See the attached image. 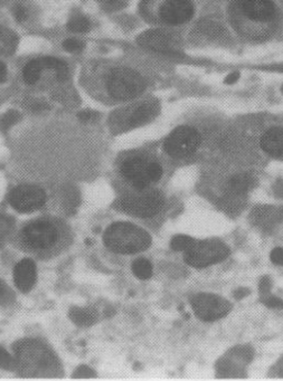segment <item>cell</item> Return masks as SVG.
I'll use <instances>...</instances> for the list:
<instances>
[{"mask_svg":"<svg viewBox=\"0 0 283 381\" xmlns=\"http://www.w3.org/2000/svg\"><path fill=\"white\" fill-rule=\"evenodd\" d=\"M12 245L39 260H51L63 254L73 243L71 227L51 216L30 219L16 229Z\"/></svg>","mask_w":283,"mask_h":381,"instance_id":"cell-1","label":"cell"},{"mask_svg":"<svg viewBox=\"0 0 283 381\" xmlns=\"http://www.w3.org/2000/svg\"><path fill=\"white\" fill-rule=\"evenodd\" d=\"M17 368L25 375L55 377L61 366L51 349L37 340H21L14 346Z\"/></svg>","mask_w":283,"mask_h":381,"instance_id":"cell-2","label":"cell"},{"mask_svg":"<svg viewBox=\"0 0 283 381\" xmlns=\"http://www.w3.org/2000/svg\"><path fill=\"white\" fill-rule=\"evenodd\" d=\"M151 243L149 233L132 223H114L103 234V244L114 254H139L149 249Z\"/></svg>","mask_w":283,"mask_h":381,"instance_id":"cell-3","label":"cell"},{"mask_svg":"<svg viewBox=\"0 0 283 381\" xmlns=\"http://www.w3.org/2000/svg\"><path fill=\"white\" fill-rule=\"evenodd\" d=\"M165 196L160 190L128 192L114 201V207L121 213L140 219L154 218L164 209Z\"/></svg>","mask_w":283,"mask_h":381,"instance_id":"cell-4","label":"cell"},{"mask_svg":"<svg viewBox=\"0 0 283 381\" xmlns=\"http://www.w3.org/2000/svg\"><path fill=\"white\" fill-rule=\"evenodd\" d=\"M151 161L152 159L141 154L129 156L120 161L116 174L127 190L125 194L145 192L151 188L152 183L148 174Z\"/></svg>","mask_w":283,"mask_h":381,"instance_id":"cell-5","label":"cell"},{"mask_svg":"<svg viewBox=\"0 0 283 381\" xmlns=\"http://www.w3.org/2000/svg\"><path fill=\"white\" fill-rule=\"evenodd\" d=\"M146 89V82L138 72L130 68H116L107 80V91L119 101L137 98Z\"/></svg>","mask_w":283,"mask_h":381,"instance_id":"cell-6","label":"cell"},{"mask_svg":"<svg viewBox=\"0 0 283 381\" xmlns=\"http://www.w3.org/2000/svg\"><path fill=\"white\" fill-rule=\"evenodd\" d=\"M230 255V249L218 240H197L191 249L185 251L184 260L191 267L204 269L225 260Z\"/></svg>","mask_w":283,"mask_h":381,"instance_id":"cell-7","label":"cell"},{"mask_svg":"<svg viewBox=\"0 0 283 381\" xmlns=\"http://www.w3.org/2000/svg\"><path fill=\"white\" fill-rule=\"evenodd\" d=\"M202 138L196 129L179 127L167 136L164 142V150L171 158L182 159L189 157L200 148Z\"/></svg>","mask_w":283,"mask_h":381,"instance_id":"cell-8","label":"cell"},{"mask_svg":"<svg viewBox=\"0 0 283 381\" xmlns=\"http://www.w3.org/2000/svg\"><path fill=\"white\" fill-rule=\"evenodd\" d=\"M191 305L195 316L205 322L222 319L231 311L230 302L213 293H198L191 298Z\"/></svg>","mask_w":283,"mask_h":381,"instance_id":"cell-9","label":"cell"},{"mask_svg":"<svg viewBox=\"0 0 283 381\" xmlns=\"http://www.w3.org/2000/svg\"><path fill=\"white\" fill-rule=\"evenodd\" d=\"M8 201L18 213H34L44 206L46 203V192L35 185H21L10 192Z\"/></svg>","mask_w":283,"mask_h":381,"instance_id":"cell-10","label":"cell"},{"mask_svg":"<svg viewBox=\"0 0 283 381\" xmlns=\"http://www.w3.org/2000/svg\"><path fill=\"white\" fill-rule=\"evenodd\" d=\"M159 105L155 101H148L138 104L134 109L125 111L123 116H118L112 122V127L116 132L132 130L151 121L158 113Z\"/></svg>","mask_w":283,"mask_h":381,"instance_id":"cell-11","label":"cell"},{"mask_svg":"<svg viewBox=\"0 0 283 381\" xmlns=\"http://www.w3.org/2000/svg\"><path fill=\"white\" fill-rule=\"evenodd\" d=\"M194 6L191 0H166L159 9L161 21L166 24L180 25L191 21Z\"/></svg>","mask_w":283,"mask_h":381,"instance_id":"cell-12","label":"cell"},{"mask_svg":"<svg viewBox=\"0 0 283 381\" xmlns=\"http://www.w3.org/2000/svg\"><path fill=\"white\" fill-rule=\"evenodd\" d=\"M138 43L141 48L157 53H176L178 50L176 39L163 30H148L139 36Z\"/></svg>","mask_w":283,"mask_h":381,"instance_id":"cell-13","label":"cell"},{"mask_svg":"<svg viewBox=\"0 0 283 381\" xmlns=\"http://www.w3.org/2000/svg\"><path fill=\"white\" fill-rule=\"evenodd\" d=\"M240 8L245 17L258 23H268L275 16L271 0H240Z\"/></svg>","mask_w":283,"mask_h":381,"instance_id":"cell-14","label":"cell"},{"mask_svg":"<svg viewBox=\"0 0 283 381\" xmlns=\"http://www.w3.org/2000/svg\"><path fill=\"white\" fill-rule=\"evenodd\" d=\"M36 278L37 269L32 258H24L14 269V282L21 292H30L35 285Z\"/></svg>","mask_w":283,"mask_h":381,"instance_id":"cell-15","label":"cell"},{"mask_svg":"<svg viewBox=\"0 0 283 381\" xmlns=\"http://www.w3.org/2000/svg\"><path fill=\"white\" fill-rule=\"evenodd\" d=\"M262 150L277 159H283V127H272L261 138Z\"/></svg>","mask_w":283,"mask_h":381,"instance_id":"cell-16","label":"cell"},{"mask_svg":"<svg viewBox=\"0 0 283 381\" xmlns=\"http://www.w3.org/2000/svg\"><path fill=\"white\" fill-rule=\"evenodd\" d=\"M253 183V178L251 177L250 174H235L227 183V194L232 198H239L248 194Z\"/></svg>","mask_w":283,"mask_h":381,"instance_id":"cell-17","label":"cell"},{"mask_svg":"<svg viewBox=\"0 0 283 381\" xmlns=\"http://www.w3.org/2000/svg\"><path fill=\"white\" fill-rule=\"evenodd\" d=\"M72 321L78 327H89L96 322V313L91 309H73L70 312Z\"/></svg>","mask_w":283,"mask_h":381,"instance_id":"cell-18","label":"cell"},{"mask_svg":"<svg viewBox=\"0 0 283 381\" xmlns=\"http://www.w3.org/2000/svg\"><path fill=\"white\" fill-rule=\"evenodd\" d=\"M45 70L44 65H43L42 59H34L32 62L28 63L24 68L23 71V77L27 84L33 85L41 77V72Z\"/></svg>","mask_w":283,"mask_h":381,"instance_id":"cell-19","label":"cell"},{"mask_svg":"<svg viewBox=\"0 0 283 381\" xmlns=\"http://www.w3.org/2000/svg\"><path fill=\"white\" fill-rule=\"evenodd\" d=\"M132 272L140 280H148L151 278L152 272H154L152 264L147 258H143V257L137 258L132 263Z\"/></svg>","mask_w":283,"mask_h":381,"instance_id":"cell-20","label":"cell"},{"mask_svg":"<svg viewBox=\"0 0 283 381\" xmlns=\"http://www.w3.org/2000/svg\"><path fill=\"white\" fill-rule=\"evenodd\" d=\"M15 231V222L8 216L0 214V249L5 245L8 238H12Z\"/></svg>","mask_w":283,"mask_h":381,"instance_id":"cell-21","label":"cell"},{"mask_svg":"<svg viewBox=\"0 0 283 381\" xmlns=\"http://www.w3.org/2000/svg\"><path fill=\"white\" fill-rule=\"evenodd\" d=\"M41 59H42L44 68H53L56 72L59 80H65L67 76V66L65 63L61 59H55V57H42Z\"/></svg>","mask_w":283,"mask_h":381,"instance_id":"cell-22","label":"cell"},{"mask_svg":"<svg viewBox=\"0 0 283 381\" xmlns=\"http://www.w3.org/2000/svg\"><path fill=\"white\" fill-rule=\"evenodd\" d=\"M196 242L197 240L187 236V235H177V236L173 237V240L170 242V246L174 251H186L191 249Z\"/></svg>","mask_w":283,"mask_h":381,"instance_id":"cell-23","label":"cell"},{"mask_svg":"<svg viewBox=\"0 0 283 381\" xmlns=\"http://www.w3.org/2000/svg\"><path fill=\"white\" fill-rule=\"evenodd\" d=\"M283 210L271 209V208H266V209L258 210L255 213V220L258 224H270V223L277 220V216H282Z\"/></svg>","mask_w":283,"mask_h":381,"instance_id":"cell-24","label":"cell"},{"mask_svg":"<svg viewBox=\"0 0 283 381\" xmlns=\"http://www.w3.org/2000/svg\"><path fill=\"white\" fill-rule=\"evenodd\" d=\"M67 28L73 33H84L90 28V21L82 15H76L70 19Z\"/></svg>","mask_w":283,"mask_h":381,"instance_id":"cell-25","label":"cell"},{"mask_svg":"<svg viewBox=\"0 0 283 381\" xmlns=\"http://www.w3.org/2000/svg\"><path fill=\"white\" fill-rule=\"evenodd\" d=\"M148 174H149V178L152 185H155V183H159L163 176H164V168H163V166H161L158 161L152 160L151 163H150Z\"/></svg>","mask_w":283,"mask_h":381,"instance_id":"cell-26","label":"cell"},{"mask_svg":"<svg viewBox=\"0 0 283 381\" xmlns=\"http://www.w3.org/2000/svg\"><path fill=\"white\" fill-rule=\"evenodd\" d=\"M0 368L6 370H14L17 368L15 359L1 347H0Z\"/></svg>","mask_w":283,"mask_h":381,"instance_id":"cell-27","label":"cell"},{"mask_svg":"<svg viewBox=\"0 0 283 381\" xmlns=\"http://www.w3.org/2000/svg\"><path fill=\"white\" fill-rule=\"evenodd\" d=\"M129 0H100L101 6L107 12H116L125 7Z\"/></svg>","mask_w":283,"mask_h":381,"instance_id":"cell-28","label":"cell"},{"mask_svg":"<svg viewBox=\"0 0 283 381\" xmlns=\"http://www.w3.org/2000/svg\"><path fill=\"white\" fill-rule=\"evenodd\" d=\"M63 48L70 53H74V52H78L83 48V43L80 42L78 39H66L65 42L63 43Z\"/></svg>","mask_w":283,"mask_h":381,"instance_id":"cell-29","label":"cell"},{"mask_svg":"<svg viewBox=\"0 0 283 381\" xmlns=\"http://www.w3.org/2000/svg\"><path fill=\"white\" fill-rule=\"evenodd\" d=\"M270 260L275 265H283V247H277L270 254Z\"/></svg>","mask_w":283,"mask_h":381,"instance_id":"cell-30","label":"cell"},{"mask_svg":"<svg viewBox=\"0 0 283 381\" xmlns=\"http://www.w3.org/2000/svg\"><path fill=\"white\" fill-rule=\"evenodd\" d=\"M14 12V16H15V19L17 21H24L27 18V12L26 9L24 7L21 6V5H17L12 10Z\"/></svg>","mask_w":283,"mask_h":381,"instance_id":"cell-31","label":"cell"},{"mask_svg":"<svg viewBox=\"0 0 283 381\" xmlns=\"http://www.w3.org/2000/svg\"><path fill=\"white\" fill-rule=\"evenodd\" d=\"M266 307H272V309H282L283 301L279 298L271 296V298H266Z\"/></svg>","mask_w":283,"mask_h":381,"instance_id":"cell-32","label":"cell"},{"mask_svg":"<svg viewBox=\"0 0 283 381\" xmlns=\"http://www.w3.org/2000/svg\"><path fill=\"white\" fill-rule=\"evenodd\" d=\"M17 120V113L14 111L7 113L6 116H3V123L5 127H9V125L14 123Z\"/></svg>","mask_w":283,"mask_h":381,"instance_id":"cell-33","label":"cell"},{"mask_svg":"<svg viewBox=\"0 0 283 381\" xmlns=\"http://www.w3.org/2000/svg\"><path fill=\"white\" fill-rule=\"evenodd\" d=\"M94 116H96V113L90 111V110H85V111L78 113V116L81 121H90V120L94 118Z\"/></svg>","mask_w":283,"mask_h":381,"instance_id":"cell-34","label":"cell"},{"mask_svg":"<svg viewBox=\"0 0 283 381\" xmlns=\"http://www.w3.org/2000/svg\"><path fill=\"white\" fill-rule=\"evenodd\" d=\"M240 74L238 72H233L231 74L227 75V79H225V83L227 84H234L239 81Z\"/></svg>","mask_w":283,"mask_h":381,"instance_id":"cell-35","label":"cell"},{"mask_svg":"<svg viewBox=\"0 0 283 381\" xmlns=\"http://www.w3.org/2000/svg\"><path fill=\"white\" fill-rule=\"evenodd\" d=\"M6 76H7L6 66H5V64H3V63L0 62V83H1L3 81H5V79H6Z\"/></svg>","mask_w":283,"mask_h":381,"instance_id":"cell-36","label":"cell"},{"mask_svg":"<svg viewBox=\"0 0 283 381\" xmlns=\"http://www.w3.org/2000/svg\"><path fill=\"white\" fill-rule=\"evenodd\" d=\"M7 289L3 285V282H0V301H3V298H6Z\"/></svg>","mask_w":283,"mask_h":381,"instance_id":"cell-37","label":"cell"}]
</instances>
